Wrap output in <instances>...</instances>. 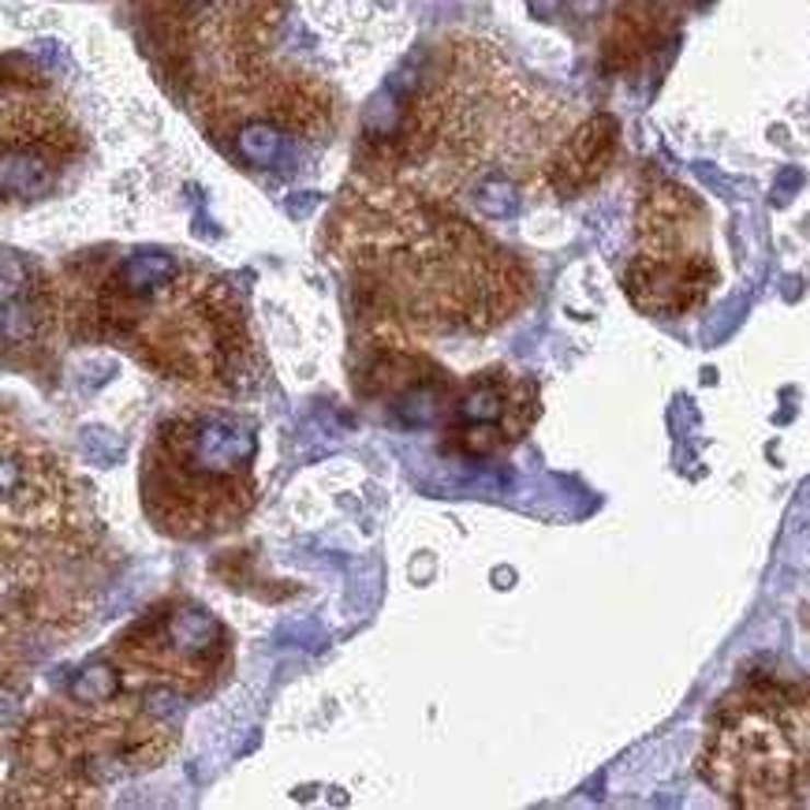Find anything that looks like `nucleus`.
Segmentation results:
<instances>
[{
  "mask_svg": "<svg viewBox=\"0 0 810 810\" xmlns=\"http://www.w3.org/2000/svg\"><path fill=\"white\" fill-rule=\"evenodd\" d=\"M49 322L79 344H113L158 378L198 393H235L251 381L247 314L221 277L180 269L165 254L71 269L49 285Z\"/></svg>",
  "mask_w": 810,
  "mask_h": 810,
  "instance_id": "nucleus-1",
  "label": "nucleus"
},
{
  "mask_svg": "<svg viewBox=\"0 0 810 810\" xmlns=\"http://www.w3.org/2000/svg\"><path fill=\"white\" fill-rule=\"evenodd\" d=\"M340 251L370 314L418 333H486L526 299L523 266L460 213L415 195L359 206Z\"/></svg>",
  "mask_w": 810,
  "mask_h": 810,
  "instance_id": "nucleus-2",
  "label": "nucleus"
},
{
  "mask_svg": "<svg viewBox=\"0 0 810 810\" xmlns=\"http://www.w3.org/2000/svg\"><path fill=\"white\" fill-rule=\"evenodd\" d=\"M83 494L45 444L4 433V621L71 627L83 621V564L97 560Z\"/></svg>",
  "mask_w": 810,
  "mask_h": 810,
  "instance_id": "nucleus-3",
  "label": "nucleus"
},
{
  "mask_svg": "<svg viewBox=\"0 0 810 810\" xmlns=\"http://www.w3.org/2000/svg\"><path fill=\"white\" fill-rule=\"evenodd\" d=\"M176 748V732L139 706L45 703L15 740L8 807H94L97 785L153 770Z\"/></svg>",
  "mask_w": 810,
  "mask_h": 810,
  "instance_id": "nucleus-4",
  "label": "nucleus"
},
{
  "mask_svg": "<svg viewBox=\"0 0 810 810\" xmlns=\"http://www.w3.org/2000/svg\"><path fill=\"white\" fill-rule=\"evenodd\" d=\"M258 437L235 415L180 412L150 433L139 463L146 520L180 542L213 539L258 505Z\"/></svg>",
  "mask_w": 810,
  "mask_h": 810,
  "instance_id": "nucleus-5",
  "label": "nucleus"
},
{
  "mask_svg": "<svg viewBox=\"0 0 810 810\" xmlns=\"http://www.w3.org/2000/svg\"><path fill=\"white\" fill-rule=\"evenodd\" d=\"M232 661L229 627L190 598H165L135 621L108 650V666L127 687H165L206 695Z\"/></svg>",
  "mask_w": 810,
  "mask_h": 810,
  "instance_id": "nucleus-6",
  "label": "nucleus"
},
{
  "mask_svg": "<svg viewBox=\"0 0 810 810\" xmlns=\"http://www.w3.org/2000/svg\"><path fill=\"white\" fill-rule=\"evenodd\" d=\"M703 777L740 807L796 803L803 766L777 706L754 695L728 709L703 751Z\"/></svg>",
  "mask_w": 810,
  "mask_h": 810,
  "instance_id": "nucleus-7",
  "label": "nucleus"
},
{
  "mask_svg": "<svg viewBox=\"0 0 810 810\" xmlns=\"http://www.w3.org/2000/svg\"><path fill=\"white\" fill-rule=\"evenodd\" d=\"M444 441L463 456H489L516 444L539 418V389L512 370H482L452 393Z\"/></svg>",
  "mask_w": 810,
  "mask_h": 810,
  "instance_id": "nucleus-8",
  "label": "nucleus"
},
{
  "mask_svg": "<svg viewBox=\"0 0 810 810\" xmlns=\"http://www.w3.org/2000/svg\"><path fill=\"white\" fill-rule=\"evenodd\" d=\"M717 273L698 251L687 254H639L627 269V296L646 314L676 317L706 303Z\"/></svg>",
  "mask_w": 810,
  "mask_h": 810,
  "instance_id": "nucleus-9",
  "label": "nucleus"
},
{
  "mask_svg": "<svg viewBox=\"0 0 810 810\" xmlns=\"http://www.w3.org/2000/svg\"><path fill=\"white\" fill-rule=\"evenodd\" d=\"M76 150V124L68 120L60 105L45 97L42 83H20V97L4 86V153H23V158H34L53 169Z\"/></svg>",
  "mask_w": 810,
  "mask_h": 810,
  "instance_id": "nucleus-10",
  "label": "nucleus"
},
{
  "mask_svg": "<svg viewBox=\"0 0 810 810\" xmlns=\"http://www.w3.org/2000/svg\"><path fill=\"white\" fill-rule=\"evenodd\" d=\"M613 150H616V120L613 116L602 113V116H594V120H587L568 142L560 146L557 158H553V165H549L553 190L564 198L579 195L582 187H590L609 169Z\"/></svg>",
  "mask_w": 810,
  "mask_h": 810,
  "instance_id": "nucleus-11",
  "label": "nucleus"
},
{
  "mask_svg": "<svg viewBox=\"0 0 810 810\" xmlns=\"http://www.w3.org/2000/svg\"><path fill=\"white\" fill-rule=\"evenodd\" d=\"M235 146H240V153L254 165H269V161H277L280 146H285V135H280V127L273 124H262V120H247L235 131Z\"/></svg>",
  "mask_w": 810,
  "mask_h": 810,
  "instance_id": "nucleus-12",
  "label": "nucleus"
},
{
  "mask_svg": "<svg viewBox=\"0 0 810 810\" xmlns=\"http://www.w3.org/2000/svg\"><path fill=\"white\" fill-rule=\"evenodd\" d=\"M478 206L486 213H512L516 209V187L508 180H486L478 190Z\"/></svg>",
  "mask_w": 810,
  "mask_h": 810,
  "instance_id": "nucleus-13",
  "label": "nucleus"
}]
</instances>
